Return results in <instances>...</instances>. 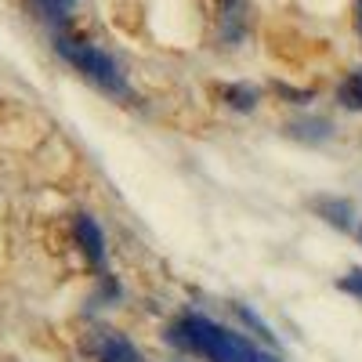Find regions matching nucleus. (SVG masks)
<instances>
[{
  "label": "nucleus",
  "instance_id": "1",
  "mask_svg": "<svg viewBox=\"0 0 362 362\" xmlns=\"http://www.w3.org/2000/svg\"><path fill=\"white\" fill-rule=\"evenodd\" d=\"M167 341L189 355L206 358V362H261L264 358L247 337L210 322L206 315H181L167 329Z\"/></svg>",
  "mask_w": 362,
  "mask_h": 362
},
{
  "label": "nucleus",
  "instance_id": "3",
  "mask_svg": "<svg viewBox=\"0 0 362 362\" xmlns=\"http://www.w3.org/2000/svg\"><path fill=\"white\" fill-rule=\"evenodd\" d=\"M87 351L95 362H145L141 351L124 334H116V329H95L87 337Z\"/></svg>",
  "mask_w": 362,
  "mask_h": 362
},
{
  "label": "nucleus",
  "instance_id": "4",
  "mask_svg": "<svg viewBox=\"0 0 362 362\" xmlns=\"http://www.w3.org/2000/svg\"><path fill=\"white\" fill-rule=\"evenodd\" d=\"M73 235H76V247L83 250V257L98 268V264L105 261V235H102V228L95 225V218H90V214H76Z\"/></svg>",
  "mask_w": 362,
  "mask_h": 362
},
{
  "label": "nucleus",
  "instance_id": "9",
  "mask_svg": "<svg viewBox=\"0 0 362 362\" xmlns=\"http://www.w3.org/2000/svg\"><path fill=\"white\" fill-rule=\"evenodd\" d=\"M341 290L362 300V268H351V272H348V276L341 279Z\"/></svg>",
  "mask_w": 362,
  "mask_h": 362
},
{
  "label": "nucleus",
  "instance_id": "8",
  "mask_svg": "<svg viewBox=\"0 0 362 362\" xmlns=\"http://www.w3.org/2000/svg\"><path fill=\"white\" fill-rule=\"evenodd\" d=\"M37 8L44 11V18L58 22V18H66V11L73 8V0H37Z\"/></svg>",
  "mask_w": 362,
  "mask_h": 362
},
{
  "label": "nucleus",
  "instance_id": "5",
  "mask_svg": "<svg viewBox=\"0 0 362 362\" xmlns=\"http://www.w3.org/2000/svg\"><path fill=\"white\" fill-rule=\"evenodd\" d=\"M312 210H315L326 225H334V228H341V232H348V228H351V218H355L351 203H348V199H337V196H319V199H312Z\"/></svg>",
  "mask_w": 362,
  "mask_h": 362
},
{
  "label": "nucleus",
  "instance_id": "10",
  "mask_svg": "<svg viewBox=\"0 0 362 362\" xmlns=\"http://www.w3.org/2000/svg\"><path fill=\"white\" fill-rule=\"evenodd\" d=\"M261 362H276V358H272V355H264V358H261Z\"/></svg>",
  "mask_w": 362,
  "mask_h": 362
},
{
  "label": "nucleus",
  "instance_id": "2",
  "mask_svg": "<svg viewBox=\"0 0 362 362\" xmlns=\"http://www.w3.org/2000/svg\"><path fill=\"white\" fill-rule=\"evenodd\" d=\"M58 54H62L83 80L95 83L98 90H105V95H116V98H127V80H124L119 66L112 62L102 47L87 44V40H66V37H62V40H58Z\"/></svg>",
  "mask_w": 362,
  "mask_h": 362
},
{
  "label": "nucleus",
  "instance_id": "6",
  "mask_svg": "<svg viewBox=\"0 0 362 362\" xmlns=\"http://www.w3.org/2000/svg\"><path fill=\"white\" fill-rule=\"evenodd\" d=\"M221 95L228 98V105H232V109H243V112L257 105V95H254L250 87H243V83H232V87H221Z\"/></svg>",
  "mask_w": 362,
  "mask_h": 362
},
{
  "label": "nucleus",
  "instance_id": "7",
  "mask_svg": "<svg viewBox=\"0 0 362 362\" xmlns=\"http://www.w3.org/2000/svg\"><path fill=\"white\" fill-rule=\"evenodd\" d=\"M341 102H344L348 109H362V69L351 73V76L341 83Z\"/></svg>",
  "mask_w": 362,
  "mask_h": 362
}]
</instances>
